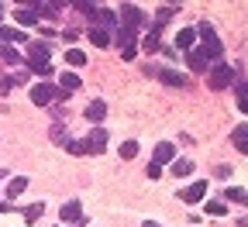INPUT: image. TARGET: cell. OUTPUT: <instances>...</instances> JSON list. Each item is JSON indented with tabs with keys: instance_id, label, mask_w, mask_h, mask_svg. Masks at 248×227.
Masks as SVG:
<instances>
[{
	"instance_id": "6da1fadb",
	"label": "cell",
	"mask_w": 248,
	"mask_h": 227,
	"mask_svg": "<svg viewBox=\"0 0 248 227\" xmlns=\"http://www.w3.org/2000/svg\"><path fill=\"white\" fill-rule=\"evenodd\" d=\"M197 35H200V42H203V45H200V52H203L210 62H217V59H221L224 45L217 42V35H214V24H210V21H200V24H197Z\"/></svg>"
},
{
	"instance_id": "7a4b0ae2",
	"label": "cell",
	"mask_w": 248,
	"mask_h": 227,
	"mask_svg": "<svg viewBox=\"0 0 248 227\" xmlns=\"http://www.w3.org/2000/svg\"><path fill=\"white\" fill-rule=\"evenodd\" d=\"M69 93H62V90H55L52 83H38V86H31V104L35 107H52L55 100H66Z\"/></svg>"
},
{
	"instance_id": "3957f363",
	"label": "cell",
	"mask_w": 248,
	"mask_h": 227,
	"mask_svg": "<svg viewBox=\"0 0 248 227\" xmlns=\"http://www.w3.org/2000/svg\"><path fill=\"white\" fill-rule=\"evenodd\" d=\"M28 55H31V73H38L42 79H48V76H52V66H48V45L35 42V45L28 48Z\"/></svg>"
},
{
	"instance_id": "277c9868",
	"label": "cell",
	"mask_w": 248,
	"mask_h": 227,
	"mask_svg": "<svg viewBox=\"0 0 248 227\" xmlns=\"http://www.w3.org/2000/svg\"><path fill=\"white\" fill-rule=\"evenodd\" d=\"M207 83H210V90H228L234 83V69L224 66V62H214V66L207 69Z\"/></svg>"
},
{
	"instance_id": "5b68a950",
	"label": "cell",
	"mask_w": 248,
	"mask_h": 227,
	"mask_svg": "<svg viewBox=\"0 0 248 227\" xmlns=\"http://www.w3.org/2000/svg\"><path fill=\"white\" fill-rule=\"evenodd\" d=\"M117 48H121V55H124V59H135V55H138V45H135V31L121 28V31H117Z\"/></svg>"
},
{
	"instance_id": "8992f818",
	"label": "cell",
	"mask_w": 248,
	"mask_h": 227,
	"mask_svg": "<svg viewBox=\"0 0 248 227\" xmlns=\"http://www.w3.org/2000/svg\"><path fill=\"white\" fill-rule=\"evenodd\" d=\"M121 21H124L121 28L135 31V28H141V24H145V14H141V11H138L135 4H124V7H121Z\"/></svg>"
},
{
	"instance_id": "52a82bcc",
	"label": "cell",
	"mask_w": 248,
	"mask_h": 227,
	"mask_svg": "<svg viewBox=\"0 0 248 227\" xmlns=\"http://www.w3.org/2000/svg\"><path fill=\"white\" fill-rule=\"evenodd\" d=\"M86 148H90V155H100L107 148V127H93L90 138H86Z\"/></svg>"
},
{
	"instance_id": "ba28073f",
	"label": "cell",
	"mask_w": 248,
	"mask_h": 227,
	"mask_svg": "<svg viewBox=\"0 0 248 227\" xmlns=\"http://www.w3.org/2000/svg\"><path fill=\"white\" fill-rule=\"evenodd\" d=\"M203 197H207V182H190V186L179 193V200H183V203H200Z\"/></svg>"
},
{
	"instance_id": "9c48e42d",
	"label": "cell",
	"mask_w": 248,
	"mask_h": 227,
	"mask_svg": "<svg viewBox=\"0 0 248 227\" xmlns=\"http://www.w3.org/2000/svg\"><path fill=\"white\" fill-rule=\"evenodd\" d=\"M59 213H62V224H79V220H83V207H79V200H66Z\"/></svg>"
},
{
	"instance_id": "30bf717a",
	"label": "cell",
	"mask_w": 248,
	"mask_h": 227,
	"mask_svg": "<svg viewBox=\"0 0 248 227\" xmlns=\"http://www.w3.org/2000/svg\"><path fill=\"white\" fill-rule=\"evenodd\" d=\"M176 158V148L169 145V141H162V145H155V155H152V166H166V162H172Z\"/></svg>"
},
{
	"instance_id": "8fae6325",
	"label": "cell",
	"mask_w": 248,
	"mask_h": 227,
	"mask_svg": "<svg viewBox=\"0 0 248 227\" xmlns=\"http://www.w3.org/2000/svg\"><path fill=\"white\" fill-rule=\"evenodd\" d=\"M186 62H190V69L193 73H207V66H210V59L200 52V48H193V52H186Z\"/></svg>"
},
{
	"instance_id": "7c38bea8",
	"label": "cell",
	"mask_w": 248,
	"mask_h": 227,
	"mask_svg": "<svg viewBox=\"0 0 248 227\" xmlns=\"http://www.w3.org/2000/svg\"><path fill=\"white\" fill-rule=\"evenodd\" d=\"M148 73H155L166 86H186V76H179L176 69H148Z\"/></svg>"
},
{
	"instance_id": "4fadbf2b",
	"label": "cell",
	"mask_w": 248,
	"mask_h": 227,
	"mask_svg": "<svg viewBox=\"0 0 248 227\" xmlns=\"http://www.w3.org/2000/svg\"><path fill=\"white\" fill-rule=\"evenodd\" d=\"M193 42H197V28H183L179 35H176V45H179V52H193Z\"/></svg>"
},
{
	"instance_id": "5bb4252c",
	"label": "cell",
	"mask_w": 248,
	"mask_h": 227,
	"mask_svg": "<svg viewBox=\"0 0 248 227\" xmlns=\"http://www.w3.org/2000/svg\"><path fill=\"white\" fill-rule=\"evenodd\" d=\"M0 42H14V45H24L28 42V35L21 28H7V24H0Z\"/></svg>"
},
{
	"instance_id": "9a60e30c",
	"label": "cell",
	"mask_w": 248,
	"mask_h": 227,
	"mask_svg": "<svg viewBox=\"0 0 248 227\" xmlns=\"http://www.w3.org/2000/svg\"><path fill=\"white\" fill-rule=\"evenodd\" d=\"M104 117H107V104H104V100H93V104L86 107V121H93L97 127H100V121H104Z\"/></svg>"
},
{
	"instance_id": "2e32d148",
	"label": "cell",
	"mask_w": 248,
	"mask_h": 227,
	"mask_svg": "<svg viewBox=\"0 0 248 227\" xmlns=\"http://www.w3.org/2000/svg\"><path fill=\"white\" fill-rule=\"evenodd\" d=\"M231 141H234V148H238L241 155H248V124H238V127H234Z\"/></svg>"
},
{
	"instance_id": "e0dca14e",
	"label": "cell",
	"mask_w": 248,
	"mask_h": 227,
	"mask_svg": "<svg viewBox=\"0 0 248 227\" xmlns=\"http://www.w3.org/2000/svg\"><path fill=\"white\" fill-rule=\"evenodd\" d=\"M24 189H28V179H24V176H14V179L7 182V189H4V193H7V200H17Z\"/></svg>"
},
{
	"instance_id": "ac0fdd59",
	"label": "cell",
	"mask_w": 248,
	"mask_h": 227,
	"mask_svg": "<svg viewBox=\"0 0 248 227\" xmlns=\"http://www.w3.org/2000/svg\"><path fill=\"white\" fill-rule=\"evenodd\" d=\"M234 96H238V110L248 114V83L245 79H234Z\"/></svg>"
},
{
	"instance_id": "d6986e66",
	"label": "cell",
	"mask_w": 248,
	"mask_h": 227,
	"mask_svg": "<svg viewBox=\"0 0 248 227\" xmlns=\"http://www.w3.org/2000/svg\"><path fill=\"white\" fill-rule=\"evenodd\" d=\"M14 21L28 28V24H35V21H38V11H35V7H21V11H14Z\"/></svg>"
},
{
	"instance_id": "ffe728a7",
	"label": "cell",
	"mask_w": 248,
	"mask_h": 227,
	"mask_svg": "<svg viewBox=\"0 0 248 227\" xmlns=\"http://www.w3.org/2000/svg\"><path fill=\"white\" fill-rule=\"evenodd\" d=\"M193 172V158H176L172 162V176L179 179V176H190Z\"/></svg>"
},
{
	"instance_id": "44dd1931",
	"label": "cell",
	"mask_w": 248,
	"mask_h": 227,
	"mask_svg": "<svg viewBox=\"0 0 248 227\" xmlns=\"http://www.w3.org/2000/svg\"><path fill=\"white\" fill-rule=\"evenodd\" d=\"M224 197L231 200V203H241V207H248V189H238V186H228V193Z\"/></svg>"
},
{
	"instance_id": "7402d4cb",
	"label": "cell",
	"mask_w": 248,
	"mask_h": 227,
	"mask_svg": "<svg viewBox=\"0 0 248 227\" xmlns=\"http://www.w3.org/2000/svg\"><path fill=\"white\" fill-rule=\"evenodd\" d=\"M66 62H69L73 69H79V66H86V52H83V48H69V52H66Z\"/></svg>"
},
{
	"instance_id": "603a6c76",
	"label": "cell",
	"mask_w": 248,
	"mask_h": 227,
	"mask_svg": "<svg viewBox=\"0 0 248 227\" xmlns=\"http://www.w3.org/2000/svg\"><path fill=\"white\" fill-rule=\"evenodd\" d=\"M90 42L97 45V48H107V45H110V35H107L104 28H93V31H90Z\"/></svg>"
},
{
	"instance_id": "cb8c5ba5",
	"label": "cell",
	"mask_w": 248,
	"mask_h": 227,
	"mask_svg": "<svg viewBox=\"0 0 248 227\" xmlns=\"http://www.w3.org/2000/svg\"><path fill=\"white\" fill-rule=\"evenodd\" d=\"M0 59L7 62V66L14 69V66H21V52H14V48H7V45H0Z\"/></svg>"
},
{
	"instance_id": "d4e9b609",
	"label": "cell",
	"mask_w": 248,
	"mask_h": 227,
	"mask_svg": "<svg viewBox=\"0 0 248 227\" xmlns=\"http://www.w3.org/2000/svg\"><path fill=\"white\" fill-rule=\"evenodd\" d=\"M42 213H45V203H31V207H24V220H28V224L42 220Z\"/></svg>"
},
{
	"instance_id": "484cf974",
	"label": "cell",
	"mask_w": 248,
	"mask_h": 227,
	"mask_svg": "<svg viewBox=\"0 0 248 227\" xmlns=\"http://www.w3.org/2000/svg\"><path fill=\"white\" fill-rule=\"evenodd\" d=\"M141 48L152 55V52H159L162 45H159V31H148V35H145V42H141Z\"/></svg>"
},
{
	"instance_id": "4316f807",
	"label": "cell",
	"mask_w": 248,
	"mask_h": 227,
	"mask_svg": "<svg viewBox=\"0 0 248 227\" xmlns=\"http://www.w3.org/2000/svg\"><path fill=\"white\" fill-rule=\"evenodd\" d=\"M79 90V76L76 73H62V93H73Z\"/></svg>"
},
{
	"instance_id": "83f0119b",
	"label": "cell",
	"mask_w": 248,
	"mask_h": 227,
	"mask_svg": "<svg viewBox=\"0 0 248 227\" xmlns=\"http://www.w3.org/2000/svg\"><path fill=\"white\" fill-rule=\"evenodd\" d=\"M66 151H69V155H90V148H86V141H73V138L66 141Z\"/></svg>"
},
{
	"instance_id": "f1b7e54d",
	"label": "cell",
	"mask_w": 248,
	"mask_h": 227,
	"mask_svg": "<svg viewBox=\"0 0 248 227\" xmlns=\"http://www.w3.org/2000/svg\"><path fill=\"white\" fill-rule=\"evenodd\" d=\"M138 155V141H121V158L128 162V158H135Z\"/></svg>"
},
{
	"instance_id": "f546056e",
	"label": "cell",
	"mask_w": 248,
	"mask_h": 227,
	"mask_svg": "<svg viewBox=\"0 0 248 227\" xmlns=\"http://www.w3.org/2000/svg\"><path fill=\"white\" fill-rule=\"evenodd\" d=\"M207 213H210V217H224V213H228V207H224L221 200H210V203H207Z\"/></svg>"
},
{
	"instance_id": "4dcf8cb0",
	"label": "cell",
	"mask_w": 248,
	"mask_h": 227,
	"mask_svg": "<svg viewBox=\"0 0 248 227\" xmlns=\"http://www.w3.org/2000/svg\"><path fill=\"white\" fill-rule=\"evenodd\" d=\"M176 11H179L176 4H166V7H159V17H155V24H162V21H169V17H172Z\"/></svg>"
},
{
	"instance_id": "1f68e13d",
	"label": "cell",
	"mask_w": 248,
	"mask_h": 227,
	"mask_svg": "<svg viewBox=\"0 0 248 227\" xmlns=\"http://www.w3.org/2000/svg\"><path fill=\"white\" fill-rule=\"evenodd\" d=\"M93 21H100V24H114L117 17H114V14H110L107 7H100V11H97V17H93Z\"/></svg>"
},
{
	"instance_id": "d6a6232c",
	"label": "cell",
	"mask_w": 248,
	"mask_h": 227,
	"mask_svg": "<svg viewBox=\"0 0 248 227\" xmlns=\"http://www.w3.org/2000/svg\"><path fill=\"white\" fill-rule=\"evenodd\" d=\"M11 86H14L11 73H0V93H11Z\"/></svg>"
},
{
	"instance_id": "836d02e7",
	"label": "cell",
	"mask_w": 248,
	"mask_h": 227,
	"mask_svg": "<svg viewBox=\"0 0 248 227\" xmlns=\"http://www.w3.org/2000/svg\"><path fill=\"white\" fill-rule=\"evenodd\" d=\"M141 227H159V224H155V220H145V224H141Z\"/></svg>"
},
{
	"instance_id": "e575fe53",
	"label": "cell",
	"mask_w": 248,
	"mask_h": 227,
	"mask_svg": "<svg viewBox=\"0 0 248 227\" xmlns=\"http://www.w3.org/2000/svg\"><path fill=\"white\" fill-rule=\"evenodd\" d=\"M0 176H4V169H0Z\"/></svg>"
},
{
	"instance_id": "d590c367",
	"label": "cell",
	"mask_w": 248,
	"mask_h": 227,
	"mask_svg": "<svg viewBox=\"0 0 248 227\" xmlns=\"http://www.w3.org/2000/svg\"><path fill=\"white\" fill-rule=\"evenodd\" d=\"M0 14H4V7H0Z\"/></svg>"
}]
</instances>
